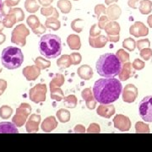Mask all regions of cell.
Wrapping results in <instances>:
<instances>
[{
    "label": "cell",
    "instance_id": "62",
    "mask_svg": "<svg viewBox=\"0 0 152 152\" xmlns=\"http://www.w3.org/2000/svg\"><path fill=\"white\" fill-rule=\"evenodd\" d=\"M2 70H3V68H2V67H1V65H0V73L2 72Z\"/></svg>",
    "mask_w": 152,
    "mask_h": 152
},
{
    "label": "cell",
    "instance_id": "49",
    "mask_svg": "<svg viewBox=\"0 0 152 152\" xmlns=\"http://www.w3.org/2000/svg\"><path fill=\"white\" fill-rule=\"evenodd\" d=\"M11 13H14L15 15V16H16L17 19V21H21L23 20V19H24V14H23V12L20 9H15V10H13L10 11Z\"/></svg>",
    "mask_w": 152,
    "mask_h": 152
},
{
    "label": "cell",
    "instance_id": "7",
    "mask_svg": "<svg viewBox=\"0 0 152 152\" xmlns=\"http://www.w3.org/2000/svg\"><path fill=\"white\" fill-rule=\"evenodd\" d=\"M47 86L45 84H37L30 90L29 96L31 101L35 103H39L46 101L47 95Z\"/></svg>",
    "mask_w": 152,
    "mask_h": 152
},
{
    "label": "cell",
    "instance_id": "60",
    "mask_svg": "<svg viewBox=\"0 0 152 152\" xmlns=\"http://www.w3.org/2000/svg\"><path fill=\"white\" fill-rule=\"evenodd\" d=\"M4 22L0 21V31H2L4 30Z\"/></svg>",
    "mask_w": 152,
    "mask_h": 152
},
{
    "label": "cell",
    "instance_id": "9",
    "mask_svg": "<svg viewBox=\"0 0 152 152\" xmlns=\"http://www.w3.org/2000/svg\"><path fill=\"white\" fill-rule=\"evenodd\" d=\"M123 100L127 103H132L138 96V89L133 84H129L123 91Z\"/></svg>",
    "mask_w": 152,
    "mask_h": 152
},
{
    "label": "cell",
    "instance_id": "54",
    "mask_svg": "<svg viewBox=\"0 0 152 152\" xmlns=\"http://www.w3.org/2000/svg\"><path fill=\"white\" fill-rule=\"evenodd\" d=\"M6 88H7V82L4 80L0 79V91L4 92L6 90Z\"/></svg>",
    "mask_w": 152,
    "mask_h": 152
},
{
    "label": "cell",
    "instance_id": "55",
    "mask_svg": "<svg viewBox=\"0 0 152 152\" xmlns=\"http://www.w3.org/2000/svg\"><path fill=\"white\" fill-rule=\"evenodd\" d=\"M102 11H105V9H104L103 6H97L96 8V15L99 16L100 15V14L101 13H102Z\"/></svg>",
    "mask_w": 152,
    "mask_h": 152
},
{
    "label": "cell",
    "instance_id": "21",
    "mask_svg": "<svg viewBox=\"0 0 152 152\" xmlns=\"http://www.w3.org/2000/svg\"><path fill=\"white\" fill-rule=\"evenodd\" d=\"M28 116L22 113H17L12 118V123L16 127H22L27 121Z\"/></svg>",
    "mask_w": 152,
    "mask_h": 152
},
{
    "label": "cell",
    "instance_id": "56",
    "mask_svg": "<svg viewBox=\"0 0 152 152\" xmlns=\"http://www.w3.org/2000/svg\"><path fill=\"white\" fill-rule=\"evenodd\" d=\"M39 1H40L41 4H42V5L44 6L49 5V4L53 2V0H39Z\"/></svg>",
    "mask_w": 152,
    "mask_h": 152
},
{
    "label": "cell",
    "instance_id": "53",
    "mask_svg": "<svg viewBox=\"0 0 152 152\" xmlns=\"http://www.w3.org/2000/svg\"><path fill=\"white\" fill-rule=\"evenodd\" d=\"M107 37L111 42H118L119 41V35H107Z\"/></svg>",
    "mask_w": 152,
    "mask_h": 152
},
{
    "label": "cell",
    "instance_id": "24",
    "mask_svg": "<svg viewBox=\"0 0 152 152\" xmlns=\"http://www.w3.org/2000/svg\"><path fill=\"white\" fill-rule=\"evenodd\" d=\"M72 63H71L70 55H63L57 61V65L59 67L60 69H66L70 67Z\"/></svg>",
    "mask_w": 152,
    "mask_h": 152
},
{
    "label": "cell",
    "instance_id": "17",
    "mask_svg": "<svg viewBox=\"0 0 152 152\" xmlns=\"http://www.w3.org/2000/svg\"><path fill=\"white\" fill-rule=\"evenodd\" d=\"M77 74L80 79L85 80H89L93 77L92 69L91 66L87 65V64H84L80 66V68H78Z\"/></svg>",
    "mask_w": 152,
    "mask_h": 152
},
{
    "label": "cell",
    "instance_id": "36",
    "mask_svg": "<svg viewBox=\"0 0 152 152\" xmlns=\"http://www.w3.org/2000/svg\"><path fill=\"white\" fill-rule=\"evenodd\" d=\"M135 130L137 134H140V133H146V134H149L150 133L149 126L146 124L142 123V122H137L136 123Z\"/></svg>",
    "mask_w": 152,
    "mask_h": 152
},
{
    "label": "cell",
    "instance_id": "31",
    "mask_svg": "<svg viewBox=\"0 0 152 152\" xmlns=\"http://www.w3.org/2000/svg\"><path fill=\"white\" fill-rule=\"evenodd\" d=\"M13 113V109L9 106H2L0 107V118L3 119H8Z\"/></svg>",
    "mask_w": 152,
    "mask_h": 152
},
{
    "label": "cell",
    "instance_id": "51",
    "mask_svg": "<svg viewBox=\"0 0 152 152\" xmlns=\"http://www.w3.org/2000/svg\"><path fill=\"white\" fill-rule=\"evenodd\" d=\"M46 28H47L46 26H44L43 25L41 24L37 29L32 30V31L34 32V34H36V35H42V34H43V33L46 31Z\"/></svg>",
    "mask_w": 152,
    "mask_h": 152
},
{
    "label": "cell",
    "instance_id": "61",
    "mask_svg": "<svg viewBox=\"0 0 152 152\" xmlns=\"http://www.w3.org/2000/svg\"><path fill=\"white\" fill-rule=\"evenodd\" d=\"M2 6H3V2H2V0H0V9L2 8Z\"/></svg>",
    "mask_w": 152,
    "mask_h": 152
},
{
    "label": "cell",
    "instance_id": "3",
    "mask_svg": "<svg viewBox=\"0 0 152 152\" xmlns=\"http://www.w3.org/2000/svg\"><path fill=\"white\" fill-rule=\"evenodd\" d=\"M38 46L41 54L48 59L58 58L62 52L61 39L54 34H46L42 36Z\"/></svg>",
    "mask_w": 152,
    "mask_h": 152
},
{
    "label": "cell",
    "instance_id": "18",
    "mask_svg": "<svg viewBox=\"0 0 152 152\" xmlns=\"http://www.w3.org/2000/svg\"><path fill=\"white\" fill-rule=\"evenodd\" d=\"M133 66L132 64H130L129 62L124 63V65L122 67L121 72L119 73V80L121 81H125L128 80L130 78L132 75H133V69H132Z\"/></svg>",
    "mask_w": 152,
    "mask_h": 152
},
{
    "label": "cell",
    "instance_id": "59",
    "mask_svg": "<svg viewBox=\"0 0 152 152\" xmlns=\"http://www.w3.org/2000/svg\"><path fill=\"white\" fill-rule=\"evenodd\" d=\"M148 25L150 26V27L152 28V15L148 18Z\"/></svg>",
    "mask_w": 152,
    "mask_h": 152
},
{
    "label": "cell",
    "instance_id": "63",
    "mask_svg": "<svg viewBox=\"0 0 152 152\" xmlns=\"http://www.w3.org/2000/svg\"><path fill=\"white\" fill-rule=\"evenodd\" d=\"M3 93H4V92H3V91H0V96H1V95H2Z\"/></svg>",
    "mask_w": 152,
    "mask_h": 152
},
{
    "label": "cell",
    "instance_id": "46",
    "mask_svg": "<svg viewBox=\"0 0 152 152\" xmlns=\"http://www.w3.org/2000/svg\"><path fill=\"white\" fill-rule=\"evenodd\" d=\"M145 62L140 59H135L133 62V64H132L133 68L135 70H141V69H143L145 68Z\"/></svg>",
    "mask_w": 152,
    "mask_h": 152
},
{
    "label": "cell",
    "instance_id": "35",
    "mask_svg": "<svg viewBox=\"0 0 152 152\" xmlns=\"http://www.w3.org/2000/svg\"><path fill=\"white\" fill-rule=\"evenodd\" d=\"M58 6L64 14H68L71 10L70 3L67 0H60L58 3Z\"/></svg>",
    "mask_w": 152,
    "mask_h": 152
},
{
    "label": "cell",
    "instance_id": "43",
    "mask_svg": "<svg viewBox=\"0 0 152 152\" xmlns=\"http://www.w3.org/2000/svg\"><path fill=\"white\" fill-rule=\"evenodd\" d=\"M71 63L73 65H78L81 63L82 57L79 53H73L70 55Z\"/></svg>",
    "mask_w": 152,
    "mask_h": 152
},
{
    "label": "cell",
    "instance_id": "1",
    "mask_svg": "<svg viewBox=\"0 0 152 152\" xmlns=\"http://www.w3.org/2000/svg\"><path fill=\"white\" fill-rule=\"evenodd\" d=\"M123 86L115 78H102L95 82L93 94L96 100L101 104H111L118 100Z\"/></svg>",
    "mask_w": 152,
    "mask_h": 152
},
{
    "label": "cell",
    "instance_id": "30",
    "mask_svg": "<svg viewBox=\"0 0 152 152\" xmlns=\"http://www.w3.org/2000/svg\"><path fill=\"white\" fill-rule=\"evenodd\" d=\"M35 64L41 69H46L51 66V62L49 60L44 59L42 57H38L35 59Z\"/></svg>",
    "mask_w": 152,
    "mask_h": 152
},
{
    "label": "cell",
    "instance_id": "8",
    "mask_svg": "<svg viewBox=\"0 0 152 152\" xmlns=\"http://www.w3.org/2000/svg\"><path fill=\"white\" fill-rule=\"evenodd\" d=\"M114 127L122 132H127L130 129L131 121L128 117L122 114H118L113 118Z\"/></svg>",
    "mask_w": 152,
    "mask_h": 152
},
{
    "label": "cell",
    "instance_id": "41",
    "mask_svg": "<svg viewBox=\"0 0 152 152\" xmlns=\"http://www.w3.org/2000/svg\"><path fill=\"white\" fill-rule=\"evenodd\" d=\"M150 45H151V42H150L149 39H141V40H139L136 42V47L140 51L144 48H150Z\"/></svg>",
    "mask_w": 152,
    "mask_h": 152
},
{
    "label": "cell",
    "instance_id": "28",
    "mask_svg": "<svg viewBox=\"0 0 152 152\" xmlns=\"http://www.w3.org/2000/svg\"><path fill=\"white\" fill-rule=\"evenodd\" d=\"M64 105L68 108H75L77 106V98L75 95H69L64 98Z\"/></svg>",
    "mask_w": 152,
    "mask_h": 152
},
{
    "label": "cell",
    "instance_id": "48",
    "mask_svg": "<svg viewBox=\"0 0 152 152\" xmlns=\"http://www.w3.org/2000/svg\"><path fill=\"white\" fill-rule=\"evenodd\" d=\"M52 14H53L55 16L57 17V18H58V14L57 13V11L55 10L54 9H53V8H49V9H42V15H43L45 16H49L50 15H52Z\"/></svg>",
    "mask_w": 152,
    "mask_h": 152
},
{
    "label": "cell",
    "instance_id": "42",
    "mask_svg": "<svg viewBox=\"0 0 152 152\" xmlns=\"http://www.w3.org/2000/svg\"><path fill=\"white\" fill-rule=\"evenodd\" d=\"M83 20L81 19H76L74 21L71 23V28L73 29V31H75V32H81L83 30V26L80 25V22H81Z\"/></svg>",
    "mask_w": 152,
    "mask_h": 152
},
{
    "label": "cell",
    "instance_id": "2",
    "mask_svg": "<svg viewBox=\"0 0 152 152\" xmlns=\"http://www.w3.org/2000/svg\"><path fill=\"white\" fill-rule=\"evenodd\" d=\"M122 67V62L113 53L101 55L96 64L98 75L104 78H114L118 75Z\"/></svg>",
    "mask_w": 152,
    "mask_h": 152
},
{
    "label": "cell",
    "instance_id": "40",
    "mask_svg": "<svg viewBox=\"0 0 152 152\" xmlns=\"http://www.w3.org/2000/svg\"><path fill=\"white\" fill-rule=\"evenodd\" d=\"M140 57L143 59L148 61L152 58V50L150 48L142 49V50H140Z\"/></svg>",
    "mask_w": 152,
    "mask_h": 152
},
{
    "label": "cell",
    "instance_id": "44",
    "mask_svg": "<svg viewBox=\"0 0 152 152\" xmlns=\"http://www.w3.org/2000/svg\"><path fill=\"white\" fill-rule=\"evenodd\" d=\"M151 3L150 1H143L140 7V11L142 14H149L151 12Z\"/></svg>",
    "mask_w": 152,
    "mask_h": 152
},
{
    "label": "cell",
    "instance_id": "37",
    "mask_svg": "<svg viewBox=\"0 0 152 152\" xmlns=\"http://www.w3.org/2000/svg\"><path fill=\"white\" fill-rule=\"evenodd\" d=\"M27 24L28 26L31 28L32 30L37 29L41 25L40 21H39V19L37 16H35V15H31V16L28 17Z\"/></svg>",
    "mask_w": 152,
    "mask_h": 152
},
{
    "label": "cell",
    "instance_id": "14",
    "mask_svg": "<svg viewBox=\"0 0 152 152\" xmlns=\"http://www.w3.org/2000/svg\"><path fill=\"white\" fill-rule=\"evenodd\" d=\"M96 113L106 118H110L115 113V107L113 104H101L97 107Z\"/></svg>",
    "mask_w": 152,
    "mask_h": 152
},
{
    "label": "cell",
    "instance_id": "32",
    "mask_svg": "<svg viewBox=\"0 0 152 152\" xmlns=\"http://www.w3.org/2000/svg\"><path fill=\"white\" fill-rule=\"evenodd\" d=\"M123 47L125 49H127L128 51L133 52V51H134V49L136 48V42L134 39H132L130 37L126 38L124 41L123 42Z\"/></svg>",
    "mask_w": 152,
    "mask_h": 152
},
{
    "label": "cell",
    "instance_id": "52",
    "mask_svg": "<svg viewBox=\"0 0 152 152\" xmlns=\"http://www.w3.org/2000/svg\"><path fill=\"white\" fill-rule=\"evenodd\" d=\"M74 131H75V133H76V134H84L86 130V128L83 125L78 124L75 127Z\"/></svg>",
    "mask_w": 152,
    "mask_h": 152
},
{
    "label": "cell",
    "instance_id": "34",
    "mask_svg": "<svg viewBox=\"0 0 152 152\" xmlns=\"http://www.w3.org/2000/svg\"><path fill=\"white\" fill-rule=\"evenodd\" d=\"M120 14H121V11L119 9H118L117 6H114V7H110L108 10V16L109 20H117L118 17H119Z\"/></svg>",
    "mask_w": 152,
    "mask_h": 152
},
{
    "label": "cell",
    "instance_id": "16",
    "mask_svg": "<svg viewBox=\"0 0 152 152\" xmlns=\"http://www.w3.org/2000/svg\"><path fill=\"white\" fill-rule=\"evenodd\" d=\"M57 127H58V122L53 116H50L47 118H45L41 125L42 129L46 133L52 132L53 130H54Z\"/></svg>",
    "mask_w": 152,
    "mask_h": 152
},
{
    "label": "cell",
    "instance_id": "27",
    "mask_svg": "<svg viewBox=\"0 0 152 152\" xmlns=\"http://www.w3.org/2000/svg\"><path fill=\"white\" fill-rule=\"evenodd\" d=\"M45 26L49 29H52L53 31H58L61 26V24L57 18L53 17V18H48L47 20V21L45 23Z\"/></svg>",
    "mask_w": 152,
    "mask_h": 152
},
{
    "label": "cell",
    "instance_id": "22",
    "mask_svg": "<svg viewBox=\"0 0 152 152\" xmlns=\"http://www.w3.org/2000/svg\"><path fill=\"white\" fill-rule=\"evenodd\" d=\"M56 116L58 118V119L59 120L61 123H68L69 120H70V113L69 111H68L67 109L64 108H61L59 109L57 113H56Z\"/></svg>",
    "mask_w": 152,
    "mask_h": 152
},
{
    "label": "cell",
    "instance_id": "23",
    "mask_svg": "<svg viewBox=\"0 0 152 152\" xmlns=\"http://www.w3.org/2000/svg\"><path fill=\"white\" fill-rule=\"evenodd\" d=\"M105 31L107 35H119L120 26L119 24L117 22H111L108 23L107 26L105 27Z\"/></svg>",
    "mask_w": 152,
    "mask_h": 152
},
{
    "label": "cell",
    "instance_id": "58",
    "mask_svg": "<svg viewBox=\"0 0 152 152\" xmlns=\"http://www.w3.org/2000/svg\"><path fill=\"white\" fill-rule=\"evenodd\" d=\"M19 1H20V0H7L9 5L10 6H14L15 5V4H17L19 3Z\"/></svg>",
    "mask_w": 152,
    "mask_h": 152
},
{
    "label": "cell",
    "instance_id": "25",
    "mask_svg": "<svg viewBox=\"0 0 152 152\" xmlns=\"http://www.w3.org/2000/svg\"><path fill=\"white\" fill-rule=\"evenodd\" d=\"M50 91H51L50 96H51V98L53 100L58 101V102L64 100V92H63V91H62V89L60 87L52 88V89H50Z\"/></svg>",
    "mask_w": 152,
    "mask_h": 152
},
{
    "label": "cell",
    "instance_id": "29",
    "mask_svg": "<svg viewBox=\"0 0 152 152\" xmlns=\"http://www.w3.org/2000/svg\"><path fill=\"white\" fill-rule=\"evenodd\" d=\"M17 21L16 16L14 13H10V15H6L4 20V27L7 28H11Z\"/></svg>",
    "mask_w": 152,
    "mask_h": 152
},
{
    "label": "cell",
    "instance_id": "26",
    "mask_svg": "<svg viewBox=\"0 0 152 152\" xmlns=\"http://www.w3.org/2000/svg\"><path fill=\"white\" fill-rule=\"evenodd\" d=\"M64 83V76L61 74H57L53 78L52 81L50 82V89L55 87L62 86Z\"/></svg>",
    "mask_w": 152,
    "mask_h": 152
},
{
    "label": "cell",
    "instance_id": "12",
    "mask_svg": "<svg viewBox=\"0 0 152 152\" xmlns=\"http://www.w3.org/2000/svg\"><path fill=\"white\" fill-rule=\"evenodd\" d=\"M23 75L26 77V79L31 81V80H36L38 78V76L41 75V69H39L37 66L31 65L26 66L22 70Z\"/></svg>",
    "mask_w": 152,
    "mask_h": 152
},
{
    "label": "cell",
    "instance_id": "6",
    "mask_svg": "<svg viewBox=\"0 0 152 152\" xmlns=\"http://www.w3.org/2000/svg\"><path fill=\"white\" fill-rule=\"evenodd\" d=\"M139 113L144 121L152 123V96H148L142 99L139 105Z\"/></svg>",
    "mask_w": 152,
    "mask_h": 152
},
{
    "label": "cell",
    "instance_id": "33",
    "mask_svg": "<svg viewBox=\"0 0 152 152\" xmlns=\"http://www.w3.org/2000/svg\"><path fill=\"white\" fill-rule=\"evenodd\" d=\"M116 55L119 58L120 61L122 62V64H124V63H127L129 61V54L124 49H118L117 51Z\"/></svg>",
    "mask_w": 152,
    "mask_h": 152
},
{
    "label": "cell",
    "instance_id": "13",
    "mask_svg": "<svg viewBox=\"0 0 152 152\" xmlns=\"http://www.w3.org/2000/svg\"><path fill=\"white\" fill-rule=\"evenodd\" d=\"M82 98L85 100L86 107L91 110L96 108V102L97 101L96 100V98L94 96V94L91 92V90L90 88H86L82 91L81 92Z\"/></svg>",
    "mask_w": 152,
    "mask_h": 152
},
{
    "label": "cell",
    "instance_id": "4",
    "mask_svg": "<svg viewBox=\"0 0 152 152\" xmlns=\"http://www.w3.org/2000/svg\"><path fill=\"white\" fill-rule=\"evenodd\" d=\"M1 62L3 66L6 69H15L20 68L24 62V55L20 48L15 47H8L2 52Z\"/></svg>",
    "mask_w": 152,
    "mask_h": 152
},
{
    "label": "cell",
    "instance_id": "19",
    "mask_svg": "<svg viewBox=\"0 0 152 152\" xmlns=\"http://www.w3.org/2000/svg\"><path fill=\"white\" fill-rule=\"evenodd\" d=\"M16 126L10 122L0 123V134H18Z\"/></svg>",
    "mask_w": 152,
    "mask_h": 152
},
{
    "label": "cell",
    "instance_id": "15",
    "mask_svg": "<svg viewBox=\"0 0 152 152\" xmlns=\"http://www.w3.org/2000/svg\"><path fill=\"white\" fill-rule=\"evenodd\" d=\"M108 42L107 37H105L102 35H100L96 37H89V43L91 47L94 48H102Z\"/></svg>",
    "mask_w": 152,
    "mask_h": 152
},
{
    "label": "cell",
    "instance_id": "45",
    "mask_svg": "<svg viewBox=\"0 0 152 152\" xmlns=\"http://www.w3.org/2000/svg\"><path fill=\"white\" fill-rule=\"evenodd\" d=\"M87 132L89 134H98L101 132V129H100V125L96 124V123H93L91 124L89 126Z\"/></svg>",
    "mask_w": 152,
    "mask_h": 152
},
{
    "label": "cell",
    "instance_id": "39",
    "mask_svg": "<svg viewBox=\"0 0 152 152\" xmlns=\"http://www.w3.org/2000/svg\"><path fill=\"white\" fill-rule=\"evenodd\" d=\"M26 9L27 10L28 12L34 13L39 9V6L37 4L36 0H27L26 3Z\"/></svg>",
    "mask_w": 152,
    "mask_h": 152
},
{
    "label": "cell",
    "instance_id": "47",
    "mask_svg": "<svg viewBox=\"0 0 152 152\" xmlns=\"http://www.w3.org/2000/svg\"><path fill=\"white\" fill-rule=\"evenodd\" d=\"M101 35V29L99 28L97 25H93L92 27L90 30V37H96Z\"/></svg>",
    "mask_w": 152,
    "mask_h": 152
},
{
    "label": "cell",
    "instance_id": "5",
    "mask_svg": "<svg viewBox=\"0 0 152 152\" xmlns=\"http://www.w3.org/2000/svg\"><path fill=\"white\" fill-rule=\"evenodd\" d=\"M30 35V31L25 25H19L11 34V42L24 47L26 44V37Z\"/></svg>",
    "mask_w": 152,
    "mask_h": 152
},
{
    "label": "cell",
    "instance_id": "11",
    "mask_svg": "<svg viewBox=\"0 0 152 152\" xmlns=\"http://www.w3.org/2000/svg\"><path fill=\"white\" fill-rule=\"evenodd\" d=\"M41 123V116L31 114L26 121V129L28 133H37L39 130V125Z\"/></svg>",
    "mask_w": 152,
    "mask_h": 152
},
{
    "label": "cell",
    "instance_id": "50",
    "mask_svg": "<svg viewBox=\"0 0 152 152\" xmlns=\"http://www.w3.org/2000/svg\"><path fill=\"white\" fill-rule=\"evenodd\" d=\"M108 19L106 16H102L100 20H99V23H98V26L100 29H105V27L107 26L108 24Z\"/></svg>",
    "mask_w": 152,
    "mask_h": 152
},
{
    "label": "cell",
    "instance_id": "38",
    "mask_svg": "<svg viewBox=\"0 0 152 152\" xmlns=\"http://www.w3.org/2000/svg\"><path fill=\"white\" fill-rule=\"evenodd\" d=\"M16 112L17 113H22L29 117V115L31 113V107L28 103H21L20 105V107L17 108Z\"/></svg>",
    "mask_w": 152,
    "mask_h": 152
},
{
    "label": "cell",
    "instance_id": "10",
    "mask_svg": "<svg viewBox=\"0 0 152 152\" xmlns=\"http://www.w3.org/2000/svg\"><path fill=\"white\" fill-rule=\"evenodd\" d=\"M129 33L135 37H142L149 34V30L141 22H135L129 29Z\"/></svg>",
    "mask_w": 152,
    "mask_h": 152
},
{
    "label": "cell",
    "instance_id": "20",
    "mask_svg": "<svg viewBox=\"0 0 152 152\" xmlns=\"http://www.w3.org/2000/svg\"><path fill=\"white\" fill-rule=\"evenodd\" d=\"M67 43H68V46L69 47L71 50H79L81 47L80 37L75 34H72V35H69L68 37Z\"/></svg>",
    "mask_w": 152,
    "mask_h": 152
},
{
    "label": "cell",
    "instance_id": "57",
    "mask_svg": "<svg viewBox=\"0 0 152 152\" xmlns=\"http://www.w3.org/2000/svg\"><path fill=\"white\" fill-rule=\"evenodd\" d=\"M5 40H6V36L4 34V33H2V31H0V45L4 43V42H5Z\"/></svg>",
    "mask_w": 152,
    "mask_h": 152
}]
</instances>
